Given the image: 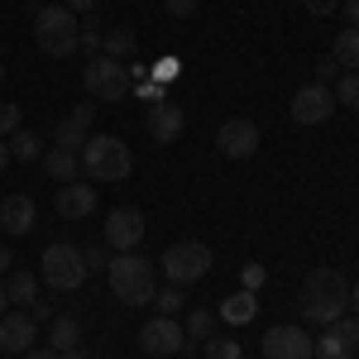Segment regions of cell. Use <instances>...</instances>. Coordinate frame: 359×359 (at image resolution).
Listing matches in <instances>:
<instances>
[{
    "label": "cell",
    "mask_w": 359,
    "mask_h": 359,
    "mask_svg": "<svg viewBox=\"0 0 359 359\" xmlns=\"http://www.w3.org/2000/svg\"><path fill=\"white\" fill-rule=\"evenodd\" d=\"M350 306V283L340 269H311L302 283V316L311 326H331Z\"/></svg>",
    "instance_id": "6da1fadb"
},
{
    "label": "cell",
    "mask_w": 359,
    "mask_h": 359,
    "mask_svg": "<svg viewBox=\"0 0 359 359\" xmlns=\"http://www.w3.org/2000/svg\"><path fill=\"white\" fill-rule=\"evenodd\" d=\"M82 172L91 182H125L135 172V154L130 144L115 135H91L82 144Z\"/></svg>",
    "instance_id": "7a4b0ae2"
},
{
    "label": "cell",
    "mask_w": 359,
    "mask_h": 359,
    "mask_svg": "<svg viewBox=\"0 0 359 359\" xmlns=\"http://www.w3.org/2000/svg\"><path fill=\"white\" fill-rule=\"evenodd\" d=\"M111 292L120 297L125 306H144V302H154V264L139 254V249H130V254H111Z\"/></svg>",
    "instance_id": "3957f363"
},
{
    "label": "cell",
    "mask_w": 359,
    "mask_h": 359,
    "mask_svg": "<svg viewBox=\"0 0 359 359\" xmlns=\"http://www.w3.org/2000/svg\"><path fill=\"white\" fill-rule=\"evenodd\" d=\"M34 39H39V48L48 57H72L77 43H82V25H77V15L67 5H43L34 15Z\"/></svg>",
    "instance_id": "277c9868"
},
{
    "label": "cell",
    "mask_w": 359,
    "mask_h": 359,
    "mask_svg": "<svg viewBox=\"0 0 359 359\" xmlns=\"http://www.w3.org/2000/svg\"><path fill=\"white\" fill-rule=\"evenodd\" d=\"M39 278L53 287V292H77L86 283V259L77 245H48L43 254H39Z\"/></svg>",
    "instance_id": "5b68a950"
},
{
    "label": "cell",
    "mask_w": 359,
    "mask_h": 359,
    "mask_svg": "<svg viewBox=\"0 0 359 359\" xmlns=\"http://www.w3.org/2000/svg\"><path fill=\"white\" fill-rule=\"evenodd\" d=\"M82 86L91 101H120L130 91V72H125V62L96 53V57H86V67H82Z\"/></svg>",
    "instance_id": "8992f818"
},
{
    "label": "cell",
    "mask_w": 359,
    "mask_h": 359,
    "mask_svg": "<svg viewBox=\"0 0 359 359\" xmlns=\"http://www.w3.org/2000/svg\"><path fill=\"white\" fill-rule=\"evenodd\" d=\"M158 269L168 273V283L187 287V283H196V278H206V273H211V249H206V245H196V240H182V245L163 249Z\"/></svg>",
    "instance_id": "52a82bcc"
},
{
    "label": "cell",
    "mask_w": 359,
    "mask_h": 359,
    "mask_svg": "<svg viewBox=\"0 0 359 359\" xmlns=\"http://www.w3.org/2000/svg\"><path fill=\"white\" fill-rule=\"evenodd\" d=\"M359 350V316H340L311 340V359H355Z\"/></svg>",
    "instance_id": "ba28073f"
},
{
    "label": "cell",
    "mask_w": 359,
    "mask_h": 359,
    "mask_svg": "<svg viewBox=\"0 0 359 359\" xmlns=\"http://www.w3.org/2000/svg\"><path fill=\"white\" fill-rule=\"evenodd\" d=\"M139 350L144 355H182L187 350V331L177 316H154L144 331H139Z\"/></svg>",
    "instance_id": "9c48e42d"
},
{
    "label": "cell",
    "mask_w": 359,
    "mask_h": 359,
    "mask_svg": "<svg viewBox=\"0 0 359 359\" xmlns=\"http://www.w3.org/2000/svg\"><path fill=\"white\" fill-rule=\"evenodd\" d=\"M331 115H335V91L326 82H306L292 96V120L297 125H326Z\"/></svg>",
    "instance_id": "30bf717a"
},
{
    "label": "cell",
    "mask_w": 359,
    "mask_h": 359,
    "mask_svg": "<svg viewBox=\"0 0 359 359\" xmlns=\"http://www.w3.org/2000/svg\"><path fill=\"white\" fill-rule=\"evenodd\" d=\"M139 240H144V216H139L135 206H115L111 216H106V249L130 254V249H139Z\"/></svg>",
    "instance_id": "8fae6325"
},
{
    "label": "cell",
    "mask_w": 359,
    "mask_h": 359,
    "mask_svg": "<svg viewBox=\"0 0 359 359\" xmlns=\"http://www.w3.org/2000/svg\"><path fill=\"white\" fill-rule=\"evenodd\" d=\"M264 359H311V335L302 326H273L264 335Z\"/></svg>",
    "instance_id": "7c38bea8"
},
{
    "label": "cell",
    "mask_w": 359,
    "mask_h": 359,
    "mask_svg": "<svg viewBox=\"0 0 359 359\" xmlns=\"http://www.w3.org/2000/svg\"><path fill=\"white\" fill-rule=\"evenodd\" d=\"M216 149H221L225 158H249L259 149V125L254 120H225L221 130H216Z\"/></svg>",
    "instance_id": "4fadbf2b"
},
{
    "label": "cell",
    "mask_w": 359,
    "mask_h": 359,
    "mask_svg": "<svg viewBox=\"0 0 359 359\" xmlns=\"http://www.w3.org/2000/svg\"><path fill=\"white\" fill-rule=\"evenodd\" d=\"M34 340H39V321L29 311L0 316V350L5 355H25V350H34Z\"/></svg>",
    "instance_id": "5bb4252c"
},
{
    "label": "cell",
    "mask_w": 359,
    "mask_h": 359,
    "mask_svg": "<svg viewBox=\"0 0 359 359\" xmlns=\"http://www.w3.org/2000/svg\"><path fill=\"white\" fill-rule=\"evenodd\" d=\"M91 120H96V106H72V111L62 115V125L53 130V149H82L86 130H91Z\"/></svg>",
    "instance_id": "9a60e30c"
},
{
    "label": "cell",
    "mask_w": 359,
    "mask_h": 359,
    "mask_svg": "<svg viewBox=\"0 0 359 359\" xmlns=\"http://www.w3.org/2000/svg\"><path fill=\"white\" fill-rule=\"evenodd\" d=\"M182 130H187V115H182V106L158 101V106L149 111V135H154V144H177V139H182Z\"/></svg>",
    "instance_id": "2e32d148"
},
{
    "label": "cell",
    "mask_w": 359,
    "mask_h": 359,
    "mask_svg": "<svg viewBox=\"0 0 359 359\" xmlns=\"http://www.w3.org/2000/svg\"><path fill=\"white\" fill-rule=\"evenodd\" d=\"M96 211V187L91 182H62L57 192V216L62 221H86Z\"/></svg>",
    "instance_id": "e0dca14e"
},
{
    "label": "cell",
    "mask_w": 359,
    "mask_h": 359,
    "mask_svg": "<svg viewBox=\"0 0 359 359\" xmlns=\"http://www.w3.org/2000/svg\"><path fill=\"white\" fill-rule=\"evenodd\" d=\"M0 230H5V235H29V230H34V201H29L25 192L0 201Z\"/></svg>",
    "instance_id": "ac0fdd59"
},
{
    "label": "cell",
    "mask_w": 359,
    "mask_h": 359,
    "mask_svg": "<svg viewBox=\"0 0 359 359\" xmlns=\"http://www.w3.org/2000/svg\"><path fill=\"white\" fill-rule=\"evenodd\" d=\"M43 172H48L53 182H77L82 154H77V149H48V154H43Z\"/></svg>",
    "instance_id": "d6986e66"
},
{
    "label": "cell",
    "mask_w": 359,
    "mask_h": 359,
    "mask_svg": "<svg viewBox=\"0 0 359 359\" xmlns=\"http://www.w3.org/2000/svg\"><path fill=\"white\" fill-rule=\"evenodd\" d=\"M216 316H221V321H230V326H249V321L259 316V297H254V292L245 287V292H235V297H225Z\"/></svg>",
    "instance_id": "ffe728a7"
},
{
    "label": "cell",
    "mask_w": 359,
    "mask_h": 359,
    "mask_svg": "<svg viewBox=\"0 0 359 359\" xmlns=\"http://www.w3.org/2000/svg\"><path fill=\"white\" fill-rule=\"evenodd\" d=\"M82 345V326H77V316H53L48 321V350H77Z\"/></svg>",
    "instance_id": "44dd1931"
},
{
    "label": "cell",
    "mask_w": 359,
    "mask_h": 359,
    "mask_svg": "<svg viewBox=\"0 0 359 359\" xmlns=\"http://www.w3.org/2000/svg\"><path fill=\"white\" fill-rule=\"evenodd\" d=\"M139 48V39H135V29H106L101 34V53L115 57V62H125V57Z\"/></svg>",
    "instance_id": "7402d4cb"
},
{
    "label": "cell",
    "mask_w": 359,
    "mask_h": 359,
    "mask_svg": "<svg viewBox=\"0 0 359 359\" xmlns=\"http://www.w3.org/2000/svg\"><path fill=\"white\" fill-rule=\"evenodd\" d=\"M5 297H10V302H20L29 311V306L39 302V278L34 273H10V283H5Z\"/></svg>",
    "instance_id": "603a6c76"
},
{
    "label": "cell",
    "mask_w": 359,
    "mask_h": 359,
    "mask_svg": "<svg viewBox=\"0 0 359 359\" xmlns=\"http://www.w3.org/2000/svg\"><path fill=\"white\" fill-rule=\"evenodd\" d=\"M331 57L340 62V67H359V29H340L335 34V48H331Z\"/></svg>",
    "instance_id": "cb8c5ba5"
},
{
    "label": "cell",
    "mask_w": 359,
    "mask_h": 359,
    "mask_svg": "<svg viewBox=\"0 0 359 359\" xmlns=\"http://www.w3.org/2000/svg\"><path fill=\"white\" fill-rule=\"evenodd\" d=\"M182 302H187V292H182L177 283H168V287H158V292H154V316H177V311H182Z\"/></svg>",
    "instance_id": "d4e9b609"
},
{
    "label": "cell",
    "mask_w": 359,
    "mask_h": 359,
    "mask_svg": "<svg viewBox=\"0 0 359 359\" xmlns=\"http://www.w3.org/2000/svg\"><path fill=\"white\" fill-rule=\"evenodd\" d=\"M211 326H216V311H206V306H192V316L182 321L187 340H206V335H211Z\"/></svg>",
    "instance_id": "484cf974"
},
{
    "label": "cell",
    "mask_w": 359,
    "mask_h": 359,
    "mask_svg": "<svg viewBox=\"0 0 359 359\" xmlns=\"http://www.w3.org/2000/svg\"><path fill=\"white\" fill-rule=\"evenodd\" d=\"M335 106L359 111V77H355V72H340V82H335Z\"/></svg>",
    "instance_id": "4316f807"
},
{
    "label": "cell",
    "mask_w": 359,
    "mask_h": 359,
    "mask_svg": "<svg viewBox=\"0 0 359 359\" xmlns=\"http://www.w3.org/2000/svg\"><path fill=\"white\" fill-rule=\"evenodd\" d=\"M10 154L25 158V163H34V158H39V135H34V130H15V135H10Z\"/></svg>",
    "instance_id": "83f0119b"
},
{
    "label": "cell",
    "mask_w": 359,
    "mask_h": 359,
    "mask_svg": "<svg viewBox=\"0 0 359 359\" xmlns=\"http://www.w3.org/2000/svg\"><path fill=\"white\" fill-rule=\"evenodd\" d=\"M206 359H245V350H240L235 335H211L206 340Z\"/></svg>",
    "instance_id": "f1b7e54d"
},
{
    "label": "cell",
    "mask_w": 359,
    "mask_h": 359,
    "mask_svg": "<svg viewBox=\"0 0 359 359\" xmlns=\"http://www.w3.org/2000/svg\"><path fill=\"white\" fill-rule=\"evenodd\" d=\"M82 259H86V273H106V269H111V249L106 245H86Z\"/></svg>",
    "instance_id": "f546056e"
},
{
    "label": "cell",
    "mask_w": 359,
    "mask_h": 359,
    "mask_svg": "<svg viewBox=\"0 0 359 359\" xmlns=\"http://www.w3.org/2000/svg\"><path fill=\"white\" fill-rule=\"evenodd\" d=\"M15 130H25V120H20V106H0V139H10Z\"/></svg>",
    "instance_id": "4dcf8cb0"
},
{
    "label": "cell",
    "mask_w": 359,
    "mask_h": 359,
    "mask_svg": "<svg viewBox=\"0 0 359 359\" xmlns=\"http://www.w3.org/2000/svg\"><path fill=\"white\" fill-rule=\"evenodd\" d=\"M77 48H82L86 57H96V53H101V29H96V25H82V43H77Z\"/></svg>",
    "instance_id": "1f68e13d"
},
{
    "label": "cell",
    "mask_w": 359,
    "mask_h": 359,
    "mask_svg": "<svg viewBox=\"0 0 359 359\" xmlns=\"http://www.w3.org/2000/svg\"><path fill=\"white\" fill-rule=\"evenodd\" d=\"M196 5H201V0H163V10L172 15V20H187V15L196 10Z\"/></svg>",
    "instance_id": "d6a6232c"
},
{
    "label": "cell",
    "mask_w": 359,
    "mask_h": 359,
    "mask_svg": "<svg viewBox=\"0 0 359 359\" xmlns=\"http://www.w3.org/2000/svg\"><path fill=\"white\" fill-rule=\"evenodd\" d=\"M340 72H345V67H340L335 57H321V62H316V82H331V77H340Z\"/></svg>",
    "instance_id": "836d02e7"
},
{
    "label": "cell",
    "mask_w": 359,
    "mask_h": 359,
    "mask_svg": "<svg viewBox=\"0 0 359 359\" xmlns=\"http://www.w3.org/2000/svg\"><path fill=\"white\" fill-rule=\"evenodd\" d=\"M306 5V15H335L340 10V0H302Z\"/></svg>",
    "instance_id": "e575fe53"
},
{
    "label": "cell",
    "mask_w": 359,
    "mask_h": 359,
    "mask_svg": "<svg viewBox=\"0 0 359 359\" xmlns=\"http://www.w3.org/2000/svg\"><path fill=\"white\" fill-rule=\"evenodd\" d=\"M29 316H34V321H53V306H48L43 297H39V302L29 306Z\"/></svg>",
    "instance_id": "d590c367"
},
{
    "label": "cell",
    "mask_w": 359,
    "mask_h": 359,
    "mask_svg": "<svg viewBox=\"0 0 359 359\" xmlns=\"http://www.w3.org/2000/svg\"><path fill=\"white\" fill-rule=\"evenodd\" d=\"M345 25L359 29V0H345Z\"/></svg>",
    "instance_id": "8d00e7d4"
},
{
    "label": "cell",
    "mask_w": 359,
    "mask_h": 359,
    "mask_svg": "<svg viewBox=\"0 0 359 359\" xmlns=\"http://www.w3.org/2000/svg\"><path fill=\"white\" fill-rule=\"evenodd\" d=\"M62 5H67L72 15H86V10H96V0H62Z\"/></svg>",
    "instance_id": "74e56055"
},
{
    "label": "cell",
    "mask_w": 359,
    "mask_h": 359,
    "mask_svg": "<svg viewBox=\"0 0 359 359\" xmlns=\"http://www.w3.org/2000/svg\"><path fill=\"white\" fill-rule=\"evenodd\" d=\"M259 283H264V269H245V287H249V292H254Z\"/></svg>",
    "instance_id": "f35d334b"
},
{
    "label": "cell",
    "mask_w": 359,
    "mask_h": 359,
    "mask_svg": "<svg viewBox=\"0 0 359 359\" xmlns=\"http://www.w3.org/2000/svg\"><path fill=\"white\" fill-rule=\"evenodd\" d=\"M25 359H62L57 350H25Z\"/></svg>",
    "instance_id": "ab89813d"
},
{
    "label": "cell",
    "mask_w": 359,
    "mask_h": 359,
    "mask_svg": "<svg viewBox=\"0 0 359 359\" xmlns=\"http://www.w3.org/2000/svg\"><path fill=\"white\" fill-rule=\"evenodd\" d=\"M10 264H15V254H10V249L0 245V273H10Z\"/></svg>",
    "instance_id": "60d3db41"
},
{
    "label": "cell",
    "mask_w": 359,
    "mask_h": 359,
    "mask_svg": "<svg viewBox=\"0 0 359 359\" xmlns=\"http://www.w3.org/2000/svg\"><path fill=\"white\" fill-rule=\"evenodd\" d=\"M10 158H15V154H10V144H5V139H0V172H5V168H10Z\"/></svg>",
    "instance_id": "b9f144b4"
},
{
    "label": "cell",
    "mask_w": 359,
    "mask_h": 359,
    "mask_svg": "<svg viewBox=\"0 0 359 359\" xmlns=\"http://www.w3.org/2000/svg\"><path fill=\"white\" fill-rule=\"evenodd\" d=\"M62 359H91V355H86L82 345H77V350H62Z\"/></svg>",
    "instance_id": "7bdbcfd3"
},
{
    "label": "cell",
    "mask_w": 359,
    "mask_h": 359,
    "mask_svg": "<svg viewBox=\"0 0 359 359\" xmlns=\"http://www.w3.org/2000/svg\"><path fill=\"white\" fill-rule=\"evenodd\" d=\"M350 306H355V316H359V283H350Z\"/></svg>",
    "instance_id": "ee69618b"
},
{
    "label": "cell",
    "mask_w": 359,
    "mask_h": 359,
    "mask_svg": "<svg viewBox=\"0 0 359 359\" xmlns=\"http://www.w3.org/2000/svg\"><path fill=\"white\" fill-rule=\"evenodd\" d=\"M5 302H10V297H5V287H0V316H5Z\"/></svg>",
    "instance_id": "f6af8a7d"
},
{
    "label": "cell",
    "mask_w": 359,
    "mask_h": 359,
    "mask_svg": "<svg viewBox=\"0 0 359 359\" xmlns=\"http://www.w3.org/2000/svg\"><path fill=\"white\" fill-rule=\"evenodd\" d=\"M0 82H5V62H0Z\"/></svg>",
    "instance_id": "bcb514c9"
}]
</instances>
